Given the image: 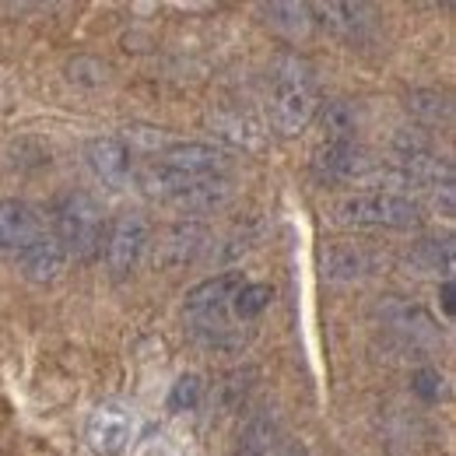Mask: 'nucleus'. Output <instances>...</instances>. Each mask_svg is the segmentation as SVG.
I'll return each mask as SVG.
<instances>
[{"label": "nucleus", "instance_id": "9d476101", "mask_svg": "<svg viewBox=\"0 0 456 456\" xmlns=\"http://www.w3.org/2000/svg\"><path fill=\"white\" fill-rule=\"evenodd\" d=\"M208 246V228L197 225V222H179L162 232V239L155 242V267H166V271H179L186 264H193Z\"/></svg>", "mask_w": 456, "mask_h": 456}, {"label": "nucleus", "instance_id": "5701e85b", "mask_svg": "<svg viewBox=\"0 0 456 456\" xmlns=\"http://www.w3.org/2000/svg\"><path fill=\"white\" fill-rule=\"evenodd\" d=\"M67 77L74 85H85V88H102L110 81V63L95 57H74L67 63Z\"/></svg>", "mask_w": 456, "mask_h": 456}, {"label": "nucleus", "instance_id": "ddd939ff", "mask_svg": "<svg viewBox=\"0 0 456 456\" xmlns=\"http://www.w3.org/2000/svg\"><path fill=\"white\" fill-rule=\"evenodd\" d=\"M130 148L116 137H92L85 144V162L95 172V179H102L106 186H123L130 179Z\"/></svg>", "mask_w": 456, "mask_h": 456}, {"label": "nucleus", "instance_id": "a211bd4d", "mask_svg": "<svg viewBox=\"0 0 456 456\" xmlns=\"http://www.w3.org/2000/svg\"><path fill=\"white\" fill-rule=\"evenodd\" d=\"M264 14L267 21L285 32L288 39H298V36H309L313 32V7L309 4H264Z\"/></svg>", "mask_w": 456, "mask_h": 456}, {"label": "nucleus", "instance_id": "6ab92c4d", "mask_svg": "<svg viewBox=\"0 0 456 456\" xmlns=\"http://www.w3.org/2000/svg\"><path fill=\"white\" fill-rule=\"evenodd\" d=\"M320 126H323V134H327V141H354V130H358V110L351 106V102H323L320 106Z\"/></svg>", "mask_w": 456, "mask_h": 456}, {"label": "nucleus", "instance_id": "f8f14e48", "mask_svg": "<svg viewBox=\"0 0 456 456\" xmlns=\"http://www.w3.org/2000/svg\"><path fill=\"white\" fill-rule=\"evenodd\" d=\"M383 267V256L365 246H334L320 256V271L327 281H362Z\"/></svg>", "mask_w": 456, "mask_h": 456}, {"label": "nucleus", "instance_id": "a878e982", "mask_svg": "<svg viewBox=\"0 0 456 456\" xmlns=\"http://www.w3.org/2000/svg\"><path fill=\"white\" fill-rule=\"evenodd\" d=\"M443 309H446V313H450V316H453V313H456V302H453V285H450V281H446V285H443Z\"/></svg>", "mask_w": 456, "mask_h": 456}, {"label": "nucleus", "instance_id": "393cba45", "mask_svg": "<svg viewBox=\"0 0 456 456\" xmlns=\"http://www.w3.org/2000/svg\"><path fill=\"white\" fill-rule=\"evenodd\" d=\"M411 390L425 400H439V394H443V376L436 369H421V372H414Z\"/></svg>", "mask_w": 456, "mask_h": 456}, {"label": "nucleus", "instance_id": "bb28decb", "mask_svg": "<svg viewBox=\"0 0 456 456\" xmlns=\"http://www.w3.org/2000/svg\"><path fill=\"white\" fill-rule=\"evenodd\" d=\"M291 456H302V453H291Z\"/></svg>", "mask_w": 456, "mask_h": 456}, {"label": "nucleus", "instance_id": "4468645a", "mask_svg": "<svg viewBox=\"0 0 456 456\" xmlns=\"http://www.w3.org/2000/svg\"><path fill=\"white\" fill-rule=\"evenodd\" d=\"M313 14H323L320 21L347 43H362L372 28V11L365 4H316Z\"/></svg>", "mask_w": 456, "mask_h": 456}, {"label": "nucleus", "instance_id": "f257e3e1", "mask_svg": "<svg viewBox=\"0 0 456 456\" xmlns=\"http://www.w3.org/2000/svg\"><path fill=\"white\" fill-rule=\"evenodd\" d=\"M271 85H274L271 88V123H274V130L285 134V137L302 134L323 106L313 67L295 53H285L271 67Z\"/></svg>", "mask_w": 456, "mask_h": 456}, {"label": "nucleus", "instance_id": "6e6552de", "mask_svg": "<svg viewBox=\"0 0 456 456\" xmlns=\"http://www.w3.org/2000/svg\"><path fill=\"white\" fill-rule=\"evenodd\" d=\"M159 162L175 172H183V175L208 179V175H225L228 151L218 148V144H208V141H179V144H169L162 151Z\"/></svg>", "mask_w": 456, "mask_h": 456}, {"label": "nucleus", "instance_id": "aec40b11", "mask_svg": "<svg viewBox=\"0 0 456 456\" xmlns=\"http://www.w3.org/2000/svg\"><path fill=\"white\" fill-rule=\"evenodd\" d=\"M407 110L421 123H446L453 116V102L436 88H418V92L407 95Z\"/></svg>", "mask_w": 456, "mask_h": 456}, {"label": "nucleus", "instance_id": "2eb2a0df", "mask_svg": "<svg viewBox=\"0 0 456 456\" xmlns=\"http://www.w3.org/2000/svg\"><path fill=\"white\" fill-rule=\"evenodd\" d=\"M379 316H383V323H387L390 330H397L403 338H418V334L432 338V334H436V320H432L421 305H414V302H407V298H387V302L379 305Z\"/></svg>", "mask_w": 456, "mask_h": 456}, {"label": "nucleus", "instance_id": "7ed1b4c3", "mask_svg": "<svg viewBox=\"0 0 456 456\" xmlns=\"http://www.w3.org/2000/svg\"><path fill=\"white\" fill-rule=\"evenodd\" d=\"M334 222L341 228H414L421 222L418 200L394 190H376V193H354L344 197L334 208Z\"/></svg>", "mask_w": 456, "mask_h": 456}, {"label": "nucleus", "instance_id": "b1692460", "mask_svg": "<svg viewBox=\"0 0 456 456\" xmlns=\"http://www.w3.org/2000/svg\"><path fill=\"white\" fill-rule=\"evenodd\" d=\"M200 400H204V379L200 376L186 372V376L175 379V387H172L169 394L172 411H193V407H200Z\"/></svg>", "mask_w": 456, "mask_h": 456}, {"label": "nucleus", "instance_id": "dca6fc26", "mask_svg": "<svg viewBox=\"0 0 456 456\" xmlns=\"http://www.w3.org/2000/svg\"><path fill=\"white\" fill-rule=\"evenodd\" d=\"M407 264L418 267V274H443V278H450L453 274V239H421L411 249Z\"/></svg>", "mask_w": 456, "mask_h": 456}, {"label": "nucleus", "instance_id": "20e7f679", "mask_svg": "<svg viewBox=\"0 0 456 456\" xmlns=\"http://www.w3.org/2000/svg\"><path fill=\"white\" fill-rule=\"evenodd\" d=\"M148 242H151V228L144 222V215H134V211L119 215L113 225L106 228V242H102L110 274L113 278H126L141 264Z\"/></svg>", "mask_w": 456, "mask_h": 456}, {"label": "nucleus", "instance_id": "423d86ee", "mask_svg": "<svg viewBox=\"0 0 456 456\" xmlns=\"http://www.w3.org/2000/svg\"><path fill=\"white\" fill-rule=\"evenodd\" d=\"M246 285L239 271H228L218 278H208L186 295V320L190 323H215V320H228L232 298L235 291Z\"/></svg>", "mask_w": 456, "mask_h": 456}, {"label": "nucleus", "instance_id": "412c9836", "mask_svg": "<svg viewBox=\"0 0 456 456\" xmlns=\"http://www.w3.org/2000/svg\"><path fill=\"white\" fill-rule=\"evenodd\" d=\"M253 379H256V369H239V372H228L225 379L215 387V400H218V407L222 411H235L246 394H249V387H253Z\"/></svg>", "mask_w": 456, "mask_h": 456}, {"label": "nucleus", "instance_id": "0eeeda50", "mask_svg": "<svg viewBox=\"0 0 456 456\" xmlns=\"http://www.w3.org/2000/svg\"><path fill=\"white\" fill-rule=\"evenodd\" d=\"M313 172L323 183H351L372 172V159L354 141H327L313 159Z\"/></svg>", "mask_w": 456, "mask_h": 456}, {"label": "nucleus", "instance_id": "39448f33", "mask_svg": "<svg viewBox=\"0 0 456 456\" xmlns=\"http://www.w3.org/2000/svg\"><path fill=\"white\" fill-rule=\"evenodd\" d=\"M130 439H134V414L119 400L99 403L85 421V443L95 456L123 453L130 446Z\"/></svg>", "mask_w": 456, "mask_h": 456}, {"label": "nucleus", "instance_id": "4be33fe9", "mask_svg": "<svg viewBox=\"0 0 456 456\" xmlns=\"http://www.w3.org/2000/svg\"><path fill=\"white\" fill-rule=\"evenodd\" d=\"M274 298V288L271 285H242L232 298V313L239 320H256Z\"/></svg>", "mask_w": 456, "mask_h": 456}, {"label": "nucleus", "instance_id": "1a4fd4ad", "mask_svg": "<svg viewBox=\"0 0 456 456\" xmlns=\"http://www.w3.org/2000/svg\"><path fill=\"white\" fill-rule=\"evenodd\" d=\"M67 264H70V256H67V249L60 246V239L53 232H43L39 239H32L18 253L21 278H28L32 285H53V281H60Z\"/></svg>", "mask_w": 456, "mask_h": 456}, {"label": "nucleus", "instance_id": "9b49d317", "mask_svg": "<svg viewBox=\"0 0 456 456\" xmlns=\"http://www.w3.org/2000/svg\"><path fill=\"white\" fill-rule=\"evenodd\" d=\"M46 232L43 215L25 200H0V253L18 256L32 239Z\"/></svg>", "mask_w": 456, "mask_h": 456}, {"label": "nucleus", "instance_id": "f03ea898", "mask_svg": "<svg viewBox=\"0 0 456 456\" xmlns=\"http://www.w3.org/2000/svg\"><path fill=\"white\" fill-rule=\"evenodd\" d=\"M53 235L60 239V246L67 249L70 260L92 264L106 242V222H102L99 200L85 190L63 193L53 208Z\"/></svg>", "mask_w": 456, "mask_h": 456}, {"label": "nucleus", "instance_id": "f3484780", "mask_svg": "<svg viewBox=\"0 0 456 456\" xmlns=\"http://www.w3.org/2000/svg\"><path fill=\"white\" fill-rule=\"evenodd\" d=\"M278 439V418L274 411H260L249 418V425L242 428V439H239V453L235 456H267L271 446Z\"/></svg>", "mask_w": 456, "mask_h": 456}]
</instances>
